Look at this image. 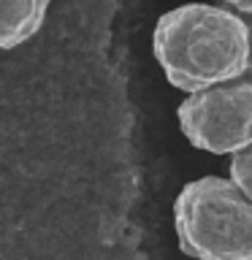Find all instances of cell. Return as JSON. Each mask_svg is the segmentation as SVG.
Listing matches in <instances>:
<instances>
[{"label": "cell", "instance_id": "6da1fadb", "mask_svg": "<svg viewBox=\"0 0 252 260\" xmlns=\"http://www.w3.org/2000/svg\"><path fill=\"white\" fill-rule=\"evenodd\" d=\"M152 52L168 84L193 95L239 81L249 71L252 30L241 14L225 6L184 3L158 19Z\"/></svg>", "mask_w": 252, "mask_h": 260}, {"label": "cell", "instance_id": "7a4b0ae2", "mask_svg": "<svg viewBox=\"0 0 252 260\" xmlns=\"http://www.w3.org/2000/svg\"><path fill=\"white\" fill-rule=\"evenodd\" d=\"M179 249L193 260H252V198L228 176H201L174 201Z\"/></svg>", "mask_w": 252, "mask_h": 260}, {"label": "cell", "instance_id": "3957f363", "mask_svg": "<svg viewBox=\"0 0 252 260\" xmlns=\"http://www.w3.org/2000/svg\"><path fill=\"white\" fill-rule=\"evenodd\" d=\"M184 138L209 154L252 146V81H228L187 95L176 109Z\"/></svg>", "mask_w": 252, "mask_h": 260}, {"label": "cell", "instance_id": "277c9868", "mask_svg": "<svg viewBox=\"0 0 252 260\" xmlns=\"http://www.w3.org/2000/svg\"><path fill=\"white\" fill-rule=\"evenodd\" d=\"M52 0H0V49H16L41 30Z\"/></svg>", "mask_w": 252, "mask_h": 260}, {"label": "cell", "instance_id": "5b68a950", "mask_svg": "<svg viewBox=\"0 0 252 260\" xmlns=\"http://www.w3.org/2000/svg\"><path fill=\"white\" fill-rule=\"evenodd\" d=\"M228 179L239 187V190L252 198V146L231 154V166H228Z\"/></svg>", "mask_w": 252, "mask_h": 260}, {"label": "cell", "instance_id": "8992f818", "mask_svg": "<svg viewBox=\"0 0 252 260\" xmlns=\"http://www.w3.org/2000/svg\"><path fill=\"white\" fill-rule=\"evenodd\" d=\"M236 11L239 14H252V0H241V3L236 6Z\"/></svg>", "mask_w": 252, "mask_h": 260}, {"label": "cell", "instance_id": "52a82bcc", "mask_svg": "<svg viewBox=\"0 0 252 260\" xmlns=\"http://www.w3.org/2000/svg\"><path fill=\"white\" fill-rule=\"evenodd\" d=\"M223 3H225V6H233V8H236V6L241 3V0H223Z\"/></svg>", "mask_w": 252, "mask_h": 260}, {"label": "cell", "instance_id": "ba28073f", "mask_svg": "<svg viewBox=\"0 0 252 260\" xmlns=\"http://www.w3.org/2000/svg\"><path fill=\"white\" fill-rule=\"evenodd\" d=\"M249 71H252V54H249Z\"/></svg>", "mask_w": 252, "mask_h": 260}]
</instances>
